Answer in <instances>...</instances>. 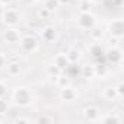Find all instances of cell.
Returning <instances> with one entry per match:
<instances>
[{
  "label": "cell",
  "mask_w": 124,
  "mask_h": 124,
  "mask_svg": "<svg viewBox=\"0 0 124 124\" xmlns=\"http://www.w3.org/2000/svg\"><path fill=\"white\" fill-rule=\"evenodd\" d=\"M10 104H13L15 107H19V108H26L29 105H32L34 102V95L31 92V89L28 86H23V85H18L12 89L10 92Z\"/></svg>",
  "instance_id": "obj_1"
},
{
  "label": "cell",
  "mask_w": 124,
  "mask_h": 124,
  "mask_svg": "<svg viewBox=\"0 0 124 124\" xmlns=\"http://www.w3.org/2000/svg\"><path fill=\"white\" fill-rule=\"evenodd\" d=\"M105 31H107V34H108L111 38L121 41L123 37H124V19H123L121 16L112 18V19L108 22Z\"/></svg>",
  "instance_id": "obj_2"
},
{
  "label": "cell",
  "mask_w": 124,
  "mask_h": 124,
  "mask_svg": "<svg viewBox=\"0 0 124 124\" xmlns=\"http://www.w3.org/2000/svg\"><path fill=\"white\" fill-rule=\"evenodd\" d=\"M98 23V18L93 12H79L76 16V28L80 31H89Z\"/></svg>",
  "instance_id": "obj_3"
},
{
  "label": "cell",
  "mask_w": 124,
  "mask_h": 124,
  "mask_svg": "<svg viewBox=\"0 0 124 124\" xmlns=\"http://www.w3.org/2000/svg\"><path fill=\"white\" fill-rule=\"evenodd\" d=\"M39 45H41L39 38L37 35H34V34H25V35H22V38L19 41L21 50L25 51V53H28V54H32V53L38 51Z\"/></svg>",
  "instance_id": "obj_4"
},
{
  "label": "cell",
  "mask_w": 124,
  "mask_h": 124,
  "mask_svg": "<svg viewBox=\"0 0 124 124\" xmlns=\"http://www.w3.org/2000/svg\"><path fill=\"white\" fill-rule=\"evenodd\" d=\"M105 61L111 66H120L123 63V50L120 44H114L105 48Z\"/></svg>",
  "instance_id": "obj_5"
},
{
  "label": "cell",
  "mask_w": 124,
  "mask_h": 124,
  "mask_svg": "<svg viewBox=\"0 0 124 124\" xmlns=\"http://www.w3.org/2000/svg\"><path fill=\"white\" fill-rule=\"evenodd\" d=\"M2 23L5 26H18L21 23V12L15 8H5L3 13H2V18H0Z\"/></svg>",
  "instance_id": "obj_6"
},
{
  "label": "cell",
  "mask_w": 124,
  "mask_h": 124,
  "mask_svg": "<svg viewBox=\"0 0 124 124\" xmlns=\"http://www.w3.org/2000/svg\"><path fill=\"white\" fill-rule=\"evenodd\" d=\"M88 54L92 63H104L105 61V48L102 47V42H91L88 45Z\"/></svg>",
  "instance_id": "obj_7"
},
{
  "label": "cell",
  "mask_w": 124,
  "mask_h": 124,
  "mask_svg": "<svg viewBox=\"0 0 124 124\" xmlns=\"http://www.w3.org/2000/svg\"><path fill=\"white\" fill-rule=\"evenodd\" d=\"M22 35H23L22 31L18 29L16 26H6V29L2 31V39L8 45H16V44H19Z\"/></svg>",
  "instance_id": "obj_8"
},
{
  "label": "cell",
  "mask_w": 124,
  "mask_h": 124,
  "mask_svg": "<svg viewBox=\"0 0 124 124\" xmlns=\"http://www.w3.org/2000/svg\"><path fill=\"white\" fill-rule=\"evenodd\" d=\"M38 38L39 41L45 44H51L57 39V28L54 25H44L38 31Z\"/></svg>",
  "instance_id": "obj_9"
},
{
  "label": "cell",
  "mask_w": 124,
  "mask_h": 124,
  "mask_svg": "<svg viewBox=\"0 0 124 124\" xmlns=\"http://www.w3.org/2000/svg\"><path fill=\"white\" fill-rule=\"evenodd\" d=\"M58 98L63 101V102L72 104V102H75V101L79 98V92H78V89H76L73 85H70V86H67V88L58 89Z\"/></svg>",
  "instance_id": "obj_10"
},
{
  "label": "cell",
  "mask_w": 124,
  "mask_h": 124,
  "mask_svg": "<svg viewBox=\"0 0 124 124\" xmlns=\"http://www.w3.org/2000/svg\"><path fill=\"white\" fill-rule=\"evenodd\" d=\"M82 115H83V120H85V121L98 123V118H99V115H101V109L98 108V105L89 104V105H86V107L82 109Z\"/></svg>",
  "instance_id": "obj_11"
},
{
  "label": "cell",
  "mask_w": 124,
  "mask_h": 124,
  "mask_svg": "<svg viewBox=\"0 0 124 124\" xmlns=\"http://www.w3.org/2000/svg\"><path fill=\"white\" fill-rule=\"evenodd\" d=\"M88 34H89V39L92 41V42H102L104 39H105V37H107V31H105V28L104 26H101V25H95V26H92L89 31H88Z\"/></svg>",
  "instance_id": "obj_12"
},
{
  "label": "cell",
  "mask_w": 124,
  "mask_h": 124,
  "mask_svg": "<svg viewBox=\"0 0 124 124\" xmlns=\"http://www.w3.org/2000/svg\"><path fill=\"white\" fill-rule=\"evenodd\" d=\"M51 63H53L54 66H57L61 72H64V70L69 67L70 61H69V58H67V55H66L64 51H58V53H55V54L53 55Z\"/></svg>",
  "instance_id": "obj_13"
},
{
  "label": "cell",
  "mask_w": 124,
  "mask_h": 124,
  "mask_svg": "<svg viewBox=\"0 0 124 124\" xmlns=\"http://www.w3.org/2000/svg\"><path fill=\"white\" fill-rule=\"evenodd\" d=\"M98 123H104V124H121L123 123V115L120 112H101Z\"/></svg>",
  "instance_id": "obj_14"
},
{
  "label": "cell",
  "mask_w": 124,
  "mask_h": 124,
  "mask_svg": "<svg viewBox=\"0 0 124 124\" xmlns=\"http://www.w3.org/2000/svg\"><path fill=\"white\" fill-rule=\"evenodd\" d=\"M5 72L9 78H18L22 73V64L18 60H9L5 67Z\"/></svg>",
  "instance_id": "obj_15"
},
{
  "label": "cell",
  "mask_w": 124,
  "mask_h": 124,
  "mask_svg": "<svg viewBox=\"0 0 124 124\" xmlns=\"http://www.w3.org/2000/svg\"><path fill=\"white\" fill-rule=\"evenodd\" d=\"M64 53H66V55H67V58H69V61H70V64H78L79 61L82 60V57H83L82 50H80V48H78L76 45L69 47Z\"/></svg>",
  "instance_id": "obj_16"
},
{
  "label": "cell",
  "mask_w": 124,
  "mask_h": 124,
  "mask_svg": "<svg viewBox=\"0 0 124 124\" xmlns=\"http://www.w3.org/2000/svg\"><path fill=\"white\" fill-rule=\"evenodd\" d=\"M101 98H102L104 101H107V102H114V101H117V99H121V98L118 96V93H117L114 85L105 86V88L102 89V92H101Z\"/></svg>",
  "instance_id": "obj_17"
},
{
  "label": "cell",
  "mask_w": 124,
  "mask_h": 124,
  "mask_svg": "<svg viewBox=\"0 0 124 124\" xmlns=\"http://www.w3.org/2000/svg\"><path fill=\"white\" fill-rule=\"evenodd\" d=\"M54 83H55V88H57V89H63V88H67V86L73 85V80H72V78H70L66 72H61V73L54 79Z\"/></svg>",
  "instance_id": "obj_18"
},
{
  "label": "cell",
  "mask_w": 124,
  "mask_h": 124,
  "mask_svg": "<svg viewBox=\"0 0 124 124\" xmlns=\"http://www.w3.org/2000/svg\"><path fill=\"white\" fill-rule=\"evenodd\" d=\"M79 73L83 79H93L95 78V63H85L80 66Z\"/></svg>",
  "instance_id": "obj_19"
},
{
  "label": "cell",
  "mask_w": 124,
  "mask_h": 124,
  "mask_svg": "<svg viewBox=\"0 0 124 124\" xmlns=\"http://www.w3.org/2000/svg\"><path fill=\"white\" fill-rule=\"evenodd\" d=\"M51 12L50 10H47L42 5H41V8H37V10H35V19H38L39 22H45V21H48L50 18H51Z\"/></svg>",
  "instance_id": "obj_20"
},
{
  "label": "cell",
  "mask_w": 124,
  "mask_h": 124,
  "mask_svg": "<svg viewBox=\"0 0 124 124\" xmlns=\"http://www.w3.org/2000/svg\"><path fill=\"white\" fill-rule=\"evenodd\" d=\"M93 8H95L93 0H79L78 2V10L79 12H92Z\"/></svg>",
  "instance_id": "obj_21"
},
{
  "label": "cell",
  "mask_w": 124,
  "mask_h": 124,
  "mask_svg": "<svg viewBox=\"0 0 124 124\" xmlns=\"http://www.w3.org/2000/svg\"><path fill=\"white\" fill-rule=\"evenodd\" d=\"M61 73V70L57 67V66H54L53 63H50L48 66H45V75L48 76V78H53V79H55L58 75Z\"/></svg>",
  "instance_id": "obj_22"
},
{
  "label": "cell",
  "mask_w": 124,
  "mask_h": 124,
  "mask_svg": "<svg viewBox=\"0 0 124 124\" xmlns=\"http://www.w3.org/2000/svg\"><path fill=\"white\" fill-rule=\"evenodd\" d=\"M42 6H44L47 10H50L51 13H54L55 10H58L60 3H58V0H45V2L42 3Z\"/></svg>",
  "instance_id": "obj_23"
},
{
  "label": "cell",
  "mask_w": 124,
  "mask_h": 124,
  "mask_svg": "<svg viewBox=\"0 0 124 124\" xmlns=\"http://www.w3.org/2000/svg\"><path fill=\"white\" fill-rule=\"evenodd\" d=\"M102 3L108 9H120V8H123L124 0H104Z\"/></svg>",
  "instance_id": "obj_24"
},
{
  "label": "cell",
  "mask_w": 124,
  "mask_h": 124,
  "mask_svg": "<svg viewBox=\"0 0 124 124\" xmlns=\"http://www.w3.org/2000/svg\"><path fill=\"white\" fill-rule=\"evenodd\" d=\"M54 121H55V118L53 115H48V114H39L38 117L34 118V123H42V124L44 123H48L50 124V123H54Z\"/></svg>",
  "instance_id": "obj_25"
},
{
  "label": "cell",
  "mask_w": 124,
  "mask_h": 124,
  "mask_svg": "<svg viewBox=\"0 0 124 124\" xmlns=\"http://www.w3.org/2000/svg\"><path fill=\"white\" fill-rule=\"evenodd\" d=\"M9 108H10V102H9V101H6L5 98H0V115L8 114Z\"/></svg>",
  "instance_id": "obj_26"
},
{
  "label": "cell",
  "mask_w": 124,
  "mask_h": 124,
  "mask_svg": "<svg viewBox=\"0 0 124 124\" xmlns=\"http://www.w3.org/2000/svg\"><path fill=\"white\" fill-rule=\"evenodd\" d=\"M9 92H10V89H9L8 83L5 80H0V98H5Z\"/></svg>",
  "instance_id": "obj_27"
},
{
  "label": "cell",
  "mask_w": 124,
  "mask_h": 124,
  "mask_svg": "<svg viewBox=\"0 0 124 124\" xmlns=\"http://www.w3.org/2000/svg\"><path fill=\"white\" fill-rule=\"evenodd\" d=\"M8 61H9L8 54L3 53V51H0V72L5 70V67H6V64H8Z\"/></svg>",
  "instance_id": "obj_28"
},
{
  "label": "cell",
  "mask_w": 124,
  "mask_h": 124,
  "mask_svg": "<svg viewBox=\"0 0 124 124\" xmlns=\"http://www.w3.org/2000/svg\"><path fill=\"white\" fill-rule=\"evenodd\" d=\"M114 88H115L118 96L123 98V95H124V82H123V80H118L117 83H114Z\"/></svg>",
  "instance_id": "obj_29"
},
{
  "label": "cell",
  "mask_w": 124,
  "mask_h": 124,
  "mask_svg": "<svg viewBox=\"0 0 124 124\" xmlns=\"http://www.w3.org/2000/svg\"><path fill=\"white\" fill-rule=\"evenodd\" d=\"M15 123H34V118H31V117H16L15 120H13Z\"/></svg>",
  "instance_id": "obj_30"
},
{
  "label": "cell",
  "mask_w": 124,
  "mask_h": 124,
  "mask_svg": "<svg viewBox=\"0 0 124 124\" xmlns=\"http://www.w3.org/2000/svg\"><path fill=\"white\" fill-rule=\"evenodd\" d=\"M13 2L15 0H0V5H2L3 8H9V6H12Z\"/></svg>",
  "instance_id": "obj_31"
},
{
  "label": "cell",
  "mask_w": 124,
  "mask_h": 124,
  "mask_svg": "<svg viewBox=\"0 0 124 124\" xmlns=\"http://www.w3.org/2000/svg\"><path fill=\"white\" fill-rule=\"evenodd\" d=\"M72 2H73V0H58L60 6H69V5H70Z\"/></svg>",
  "instance_id": "obj_32"
},
{
  "label": "cell",
  "mask_w": 124,
  "mask_h": 124,
  "mask_svg": "<svg viewBox=\"0 0 124 124\" xmlns=\"http://www.w3.org/2000/svg\"><path fill=\"white\" fill-rule=\"evenodd\" d=\"M3 10H5V8L0 5V18H2V13H3Z\"/></svg>",
  "instance_id": "obj_33"
},
{
  "label": "cell",
  "mask_w": 124,
  "mask_h": 124,
  "mask_svg": "<svg viewBox=\"0 0 124 124\" xmlns=\"http://www.w3.org/2000/svg\"><path fill=\"white\" fill-rule=\"evenodd\" d=\"M35 2H37V3H39V5H42V3L45 2V0H35Z\"/></svg>",
  "instance_id": "obj_34"
},
{
  "label": "cell",
  "mask_w": 124,
  "mask_h": 124,
  "mask_svg": "<svg viewBox=\"0 0 124 124\" xmlns=\"http://www.w3.org/2000/svg\"><path fill=\"white\" fill-rule=\"evenodd\" d=\"M3 121H5V118H3V115H2V117H0V123H3Z\"/></svg>",
  "instance_id": "obj_35"
}]
</instances>
